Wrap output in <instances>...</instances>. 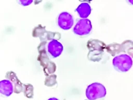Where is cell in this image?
I'll return each mask as SVG.
<instances>
[{
	"mask_svg": "<svg viewBox=\"0 0 133 100\" xmlns=\"http://www.w3.org/2000/svg\"><path fill=\"white\" fill-rule=\"evenodd\" d=\"M113 66L118 71L125 72L129 71L132 65L131 57L127 54H122L115 57L113 59Z\"/></svg>",
	"mask_w": 133,
	"mask_h": 100,
	"instance_id": "7a4b0ae2",
	"label": "cell"
},
{
	"mask_svg": "<svg viewBox=\"0 0 133 100\" xmlns=\"http://www.w3.org/2000/svg\"><path fill=\"white\" fill-rule=\"evenodd\" d=\"M91 30L92 24L90 20L87 18H82L77 21L73 31L76 35L87 36L90 34Z\"/></svg>",
	"mask_w": 133,
	"mask_h": 100,
	"instance_id": "3957f363",
	"label": "cell"
},
{
	"mask_svg": "<svg viewBox=\"0 0 133 100\" xmlns=\"http://www.w3.org/2000/svg\"><path fill=\"white\" fill-rule=\"evenodd\" d=\"M75 11L77 12L81 18H86L90 14L91 8L87 3H83L75 9Z\"/></svg>",
	"mask_w": 133,
	"mask_h": 100,
	"instance_id": "ba28073f",
	"label": "cell"
},
{
	"mask_svg": "<svg viewBox=\"0 0 133 100\" xmlns=\"http://www.w3.org/2000/svg\"><path fill=\"white\" fill-rule=\"evenodd\" d=\"M14 92V87L9 80L0 81V93L7 97L9 96Z\"/></svg>",
	"mask_w": 133,
	"mask_h": 100,
	"instance_id": "8992f818",
	"label": "cell"
},
{
	"mask_svg": "<svg viewBox=\"0 0 133 100\" xmlns=\"http://www.w3.org/2000/svg\"><path fill=\"white\" fill-rule=\"evenodd\" d=\"M107 94L105 86L101 83L95 82L89 84L86 90V96L89 100L103 98Z\"/></svg>",
	"mask_w": 133,
	"mask_h": 100,
	"instance_id": "6da1fadb",
	"label": "cell"
},
{
	"mask_svg": "<svg viewBox=\"0 0 133 100\" xmlns=\"http://www.w3.org/2000/svg\"><path fill=\"white\" fill-rule=\"evenodd\" d=\"M47 52L48 55L52 58L59 57L62 53L63 47L62 44L56 40L50 41L47 44Z\"/></svg>",
	"mask_w": 133,
	"mask_h": 100,
	"instance_id": "5b68a950",
	"label": "cell"
},
{
	"mask_svg": "<svg viewBox=\"0 0 133 100\" xmlns=\"http://www.w3.org/2000/svg\"><path fill=\"white\" fill-rule=\"evenodd\" d=\"M23 91L24 95L28 98H32L33 96V87L31 84L23 85Z\"/></svg>",
	"mask_w": 133,
	"mask_h": 100,
	"instance_id": "9c48e42d",
	"label": "cell"
},
{
	"mask_svg": "<svg viewBox=\"0 0 133 100\" xmlns=\"http://www.w3.org/2000/svg\"><path fill=\"white\" fill-rule=\"evenodd\" d=\"M127 2L129 4H130V5H132V0H127Z\"/></svg>",
	"mask_w": 133,
	"mask_h": 100,
	"instance_id": "4fadbf2b",
	"label": "cell"
},
{
	"mask_svg": "<svg viewBox=\"0 0 133 100\" xmlns=\"http://www.w3.org/2000/svg\"><path fill=\"white\" fill-rule=\"evenodd\" d=\"M6 78L9 79L14 82L15 88H14V92L15 93H19L20 92L23 91V84L18 79L17 77L16 76V74L14 72L12 71L7 72L6 74Z\"/></svg>",
	"mask_w": 133,
	"mask_h": 100,
	"instance_id": "52a82bcc",
	"label": "cell"
},
{
	"mask_svg": "<svg viewBox=\"0 0 133 100\" xmlns=\"http://www.w3.org/2000/svg\"><path fill=\"white\" fill-rule=\"evenodd\" d=\"M17 3L23 6H26L30 5L33 1V0H16Z\"/></svg>",
	"mask_w": 133,
	"mask_h": 100,
	"instance_id": "30bf717a",
	"label": "cell"
},
{
	"mask_svg": "<svg viewBox=\"0 0 133 100\" xmlns=\"http://www.w3.org/2000/svg\"><path fill=\"white\" fill-rule=\"evenodd\" d=\"M48 100H59L58 98H56V97H51L50 98H49Z\"/></svg>",
	"mask_w": 133,
	"mask_h": 100,
	"instance_id": "8fae6325",
	"label": "cell"
},
{
	"mask_svg": "<svg viewBox=\"0 0 133 100\" xmlns=\"http://www.w3.org/2000/svg\"><path fill=\"white\" fill-rule=\"evenodd\" d=\"M58 26L62 30H68L72 28L74 23L73 16L68 12H61L57 18Z\"/></svg>",
	"mask_w": 133,
	"mask_h": 100,
	"instance_id": "277c9868",
	"label": "cell"
},
{
	"mask_svg": "<svg viewBox=\"0 0 133 100\" xmlns=\"http://www.w3.org/2000/svg\"><path fill=\"white\" fill-rule=\"evenodd\" d=\"M42 0H35V2H34V3L35 4H38V3H39L40 2H41Z\"/></svg>",
	"mask_w": 133,
	"mask_h": 100,
	"instance_id": "7c38bea8",
	"label": "cell"
}]
</instances>
